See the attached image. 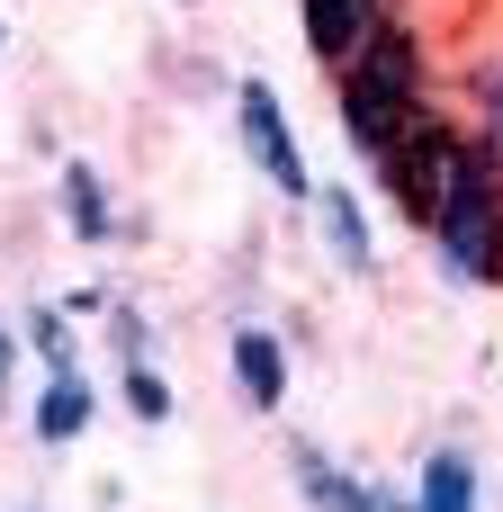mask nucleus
Here are the masks:
<instances>
[{"label":"nucleus","instance_id":"obj_1","mask_svg":"<svg viewBox=\"0 0 503 512\" xmlns=\"http://www.w3.org/2000/svg\"><path fill=\"white\" fill-rule=\"evenodd\" d=\"M432 99H441V90H432V36H423L414 9H387L378 36L333 72V117H342L351 162H378Z\"/></svg>","mask_w":503,"mask_h":512},{"label":"nucleus","instance_id":"obj_2","mask_svg":"<svg viewBox=\"0 0 503 512\" xmlns=\"http://www.w3.org/2000/svg\"><path fill=\"white\" fill-rule=\"evenodd\" d=\"M423 243H432L450 288H495V270H503V162L495 153L468 144V162L450 171L441 207L423 216Z\"/></svg>","mask_w":503,"mask_h":512},{"label":"nucleus","instance_id":"obj_3","mask_svg":"<svg viewBox=\"0 0 503 512\" xmlns=\"http://www.w3.org/2000/svg\"><path fill=\"white\" fill-rule=\"evenodd\" d=\"M459 162H468V126H459V108H441V99H432V108H423V117H414V126H405L369 171H378L387 207L423 234V216L441 207V189H450V171H459Z\"/></svg>","mask_w":503,"mask_h":512},{"label":"nucleus","instance_id":"obj_4","mask_svg":"<svg viewBox=\"0 0 503 512\" xmlns=\"http://www.w3.org/2000/svg\"><path fill=\"white\" fill-rule=\"evenodd\" d=\"M234 135H243V162L270 180V198H279L288 216H306V207H315V162H306L297 117H288V99H279L270 81H234Z\"/></svg>","mask_w":503,"mask_h":512},{"label":"nucleus","instance_id":"obj_5","mask_svg":"<svg viewBox=\"0 0 503 512\" xmlns=\"http://www.w3.org/2000/svg\"><path fill=\"white\" fill-rule=\"evenodd\" d=\"M225 369H234L243 414H288V333H270V324H234Z\"/></svg>","mask_w":503,"mask_h":512},{"label":"nucleus","instance_id":"obj_6","mask_svg":"<svg viewBox=\"0 0 503 512\" xmlns=\"http://www.w3.org/2000/svg\"><path fill=\"white\" fill-rule=\"evenodd\" d=\"M387 9H396V0H297V36H306V54H315L324 72H342V63L378 36Z\"/></svg>","mask_w":503,"mask_h":512},{"label":"nucleus","instance_id":"obj_7","mask_svg":"<svg viewBox=\"0 0 503 512\" xmlns=\"http://www.w3.org/2000/svg\"><path fill=\"white\" fill-rule=\"evenodd\" d=\"M54 198H63V225H72V243H90V252H108V243H126L135 225L117 216V198H108V180H99V162H63V180H54Z\"/></svg>","mask_w":503,"mask_h":512},{"label":"nucleus","instance_id":"obj_8","mask_svg":"<svg viewBox=\"0 0 503 512\" xmlns=\"http://www.w3.org/2000/svg\"><path fill=\"white\" fill-rule=\"evenodd\" d=\"M315 234H324V252L351 270V279H378V234H369V207H360V189H324L315 180Z\"/></svg>","mask_w":503,"mask_h":512},{"label":"nucleus","instance_id":"obj_9","mask_svg":"<svg viewBox=\"0 0 503 512\" xmlns=\"http://www.w3.org/2000/svg\"><path fill=\"white\" fill-rule=\"evenodd\" d=\"M414 512H486V468H477V450H459V441L423 450V468H414Z\"/></svg>","mask_w":503,"mask_h":512},{"label":"nucleus","instance_id":"obj_10","mask_svg":"<svg viewBox=\"0 0 503 512\" xmlns=\"http://www.w3.org/2000/svg\"><path fill=\"white\" fill-rule=\"evenodd\" d=\"M90 423H99V387H90L81 369H54V378L36 387V414H27L36 450H72V441H81Z\"/></svg>","mask_w":503,"mask_h":512},{"label":"nucleus","instance_id":"obj_11","mask_svg":"<svg viewBox=\"0 0 503 512\" xmlns=\"http://www.w3.org/2000/svg\"><path fill=\"white\" fill-rule=\"evenodd\" d=\"M459 99H468V108H459V126H468V144H477V153H495V162H503V45H495V54H477V63H468V81H459Z\"/></svg>","mask_w":503,"mask_h":512},{"label":"nucleus","instance_id":"obj_12","mask_svg":"<svg viewBox=\"0 0 503 512\" xmlns=\"http://www.w3.org/2000/svg\"><path fill=\"white\" fill-rule=\"evenodd\" d=\"M18 342H27V360H36L45 378H54V369H81V324H72V315H63L54 297L18 315Z\"/></svg>","mask_w":503,"mask_h":512},{"label":"nucleus","instance_id":"obj_13","mask_svg":"<svg viewBox=\"0 0 503 512\" xmlns=\"http://www.w3.org/2000/svg\"><path fill=\"white\" fill-rule=\"evenodd\" d=\"M117 396H126V414H135L144 432H162V423L180 414V396H171V378H162V360H126V378H117Z\"/></svg>","mask_w":503,"mask_h":512},{"label":"nucleus","instance_id":"obj_14","mask_svg":"<svg viewBox=\"0 0 503 512\" xmlns=\"http://www.w3.org/2000/svg\"><path fill=\"white\" fill-rule=\"evenodd\" d=\"M108 333H117V360H162V333H153V315H135L126 297H108Z\"/></svg>","mask_w":503,"mask_h":512},{"label":"nucleus","instance_id":"obj_15","mask_svg":"<svg viewBox=\"0 0 503 512\" xmlns=\"http://www.w3.org/2000/svg\"><path fill=\"white\" fill-rule=\"evenodd\" d=\"M342 512H414V486H387V477H360Z\"/></svg>","mask_w":503,"mask_h":512},{"label":"nucleus","instance_id":"obj_16","mask_svg":"<svg viewBox=\"0 0 503 512\" xmlns=\"http://www.w3.org/2000/svg\"><path fill=\"white\" fill-rule=\"evenodd\" d=\"M18 360H27V342H18V324H0V405L18 396Z\"/></svg>","mask_w":503,"mask_h":512},{"label":"nucleus","instance_id":"obj_17","mask_svg":"<svg viewBox=\"0 0 503 512\" xmlns=\"http://www.w3.org/2000/svg\"><path fill=\"white\" fill-rule=\"evenodd\" d=\"M72 324H90V315H108V288H72V297H54Z\"/></svg>","mask_w":503,"mask_h":512},{"label":"nucleus","instance_id":"obj_18","mask_svg":"<svg viewBox=\"0 0 503 512\" xmlns=\"http://www.w3.org/2000/svg\"><path fill=\"white\" fill-rule=\"evenodd\" d=\"M0 54H9V18H0Z\"/></svg>","mask_w":503,"mask_h":512},{"label":"nucleus","instance_id":"obj_19","mask_svg":"<svg viewBox=\"0 0 503 512\" xmlns=\"http://www.w3.org/2000/svg\"><path fill=\"white\" fill-rule=\"evenodd\" d=\"M18 512H45V504H18Z\"/></svg>","mask_w":503,"mask_h":512},{"label":"nucleus","instance_id":"obj_20","mask_svg":"<svg viewBox=\"0 0 503 512\" xmlns=\"http://www.w3.org/2000/svg\"><path fill=\"white\" fill-rule=\"evenodd\" d=\"M495 288H503V270H495Z\"/></svg>","mask_w":503,"mask_h":512}]
</instances>
